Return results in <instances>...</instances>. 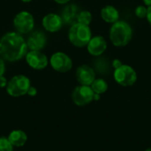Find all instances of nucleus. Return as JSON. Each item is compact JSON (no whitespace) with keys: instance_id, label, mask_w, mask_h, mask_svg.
<instances>
[{"instance_id":"nucleus-1","label":"nucleus","mask_w":151,"mask_h":151,"mask_svg":"<svg viewBox=\"0 0 151 151\" xmlns=\"http://www.w3.org/2000/svg\"><path fill=\"white\" fill-rule=\"evenodd\" d=\"M27 51L26 39L18 32H7L0 38V57L4 61H19Z\"/></svg>"},{"instance_id":"nucleus-2","label":"nucleus","mask_w":151,"mask_h":151,"mask_svg":"<svg viewBox=\"0 0 151 151\" xmlns=\"http://www.w3.org/2000/svg\"><path fill=\"white\" fill-rule=\"evenodd\" d=\"M133 28L131 25L125 21L119 19L111 24L109 31L110 41L115 47L121 48L127 46L133 38Z\"/></svg>"},{"instance_id":"nucleus-3","label":"nucleus","mask_w":151,"mask_h":151,"mask_svg":"<svg viewBox=\"0 0 151 151\" xmlns=\"http://www.w3.org/2000/svg\"><path fill=\"white\" fill-rule=\"evenodd\" d=\"M91 37L92 31L89 26L76 22L69 28L68 39L70 42L77 48L86 47Z\"/></svg>"},{"instance_id":"nucleus-4","label":"nucleus","mask_w":151,"mask_h":151,"mask_svg":"<svg viewBox=\"0 0 151 151\" xmlns=\"http://www.w3.org/2000/svg\"><path fill=\"white\" fill-rule=\"evenodd\" d=\"M31 82L28 77L23 74H18L12 77L7 83L6 92L12 97H19L27 95Z\"/></svg>"},{"instance_id":"nucleus-5","label":"nucleus","mask_w":151,"mask_h":151,"mask_svg":"<svg viewBox=\"0 0 151 151\" xmlns=\"http://www.w3.org/2000/svg\"><path fill=\"white\" fill-rule=\"evenodd\" d=\"M114 81L122 87H131L135 84L138 79L136 71L129 65L123 64L113 72Z\"/></svg>"},{"instance_id":"nucleus-6","label":"nucleus","mask_w":151,"mask_h":151,"mask_svg":"<svg viewBox=\"0 0 151 151\" xmlns=\"http://www.w3.org/2000/svg\"><path fill=\"white\" fill-rule=\"evenodd\" d=\"M13 27L20 35L29 34L35 27V18L27 11H21L18 12L13 19Z\"/></svg>"},{"instance_id":"nucleus-7","label":"nucleus","mask_w":151,"mask_h":151,"mask_svg":"<svg viewBox=\"0 0 151 151\" xmlns=\"http://www.w3.org/2000/svg\"><path fill=\"white\" fill-rule=\"evenodd\" d=\"M94 95L90 86L79 85L72 92V100L77 106H85L94 101Z\"/></svg>"},{"instance_id":"nucleus-8","label":"nucleus","mask_w":151,"mask_h":151,"mask_svg":"<svg viewBox=\"0 0 151 151\" xmlns=\"http://www.w3.org/2000/svg\"><path fill=\"white\" fill-rule=\"evenodd\" d=\"M50 64L51 67L58 73H67L73 68L72 58L62 51L55 52L50 58Z\"/></svg>"},{"instance_id":"nucleus-9","label":"nucleus","mask_w":151,"mask_h":151,"mask_svg":"<svg viewBox=\"0 0 151 151\" xmlns=\"http://www.w3.org/2000/svg\"><path fill=\"white\" fill-rule=\"evenodd\" d=\"M27 64L35 70H42L49 65L48 57L41 50H29L25 56Z\"/></svg>"},{"instance_id":"nucleus-10","label":"nucleus","mask_w":151,"mask_h":151,"mask_svg":"<svg viewBox=\"0 0 151 151\" xmlns=\"http://www.w3.org/2000/svg\"><path fill=\"white\" fill-rule=\"evenodd\" d=\"M88 52L93 57L102 56L107 50L108 44L105 38L103 35H95L92 36L88 43L87 44Z\"/></svg>"},{"instance_id":"nucleus-11","label":"nucleus","mask_w":151,"mask_h":151,"mask_svg":"<svg viewBox=\"0 0 151 151\" xmlns=\"http://www.w3.org/2000/svg\"><path fill=\"white\" fill-rule=\"evenodd\" d=\"M26 42L29 50H42L47 44V37L43 32L35 30L29 33Z\"/></svg>"},{"instance_id":"nucleus-12","label":"nucleus","mask_w":151,"mask_h":151,"mask_svg":"<svg viewBox=\"0 0 151 151\" xmlns=\"http://www.w3.org/2000/svg\"><path fill=\"white\" fill-rule=\"evenodd\" d=\"M75 77L80 85L90 86L96 79V71L88 65H81L76 69Z\"/></svg>"},{"instance_id":"nucleus-13","label":"nucleus","mask_w":151,"mask_h":151,"mask_svg":"<svg viewBox=\"0 0 151 151\" xmlns=\"http://www.w3.org/2000/svg\"><path fill=\"white\" fill-rule=\"evenodd\" d=\"M42 24L46 31L50 33H56L63 27L64 22L60 15L54 12H50L46 14L42 18Z\"/></svg>"},{"instance_id":"nucleus-14","label":"nucleus","mask_w":151,"mask_h":151,"mask_svg":"<svg viewBox=\"0 0 151 151\" xmlns=\"http://www.w3.org/2000/svg\"><path fill=\"white\" fill-rule=\"evenodd\" d=\"M81 12L79 6L74 4H67L61 12V18L63 19L64 24L66 25H73L77 22V17L79 12Z\"/></svg>"},{"instance_id":"nucleus-15","label":"nucleus","mask_w":151,"mask_h":151,"mask_svg":"<svg viewBox=\"0 0 151 151\" xmlns=\"http://www.w3.org/2000/svg\"><path fill=\"white\" fill-rule=\"evenodd\" d=\"M100 16L104 22L113 24L119 19V12L115 6L108 4L101 9Z\"/></svg>"},{"instance_id":"nucleus-16","label":"nucleus","mask_w":151,"mask_h":151,"mask_svg":"<svg viewBox=\"0 0 151 151\" xmlns=\"http://www.w3.org/2000/svg\"><path fill=\"white\" fill-rule=\"evenodd\" d=\"M8 140L9 142H11V144L16 148H20V147H23L27 142V134L22 131V130H19V129H16V130H13L12 131L9 135H8Z\"/></svg>"},{"instance_id":"nucleus-17","label":"nucleus","mask_w":151,"mask_h":151,"mask_svg":"<svg viewBox=\"0 0 151 151\" xmlns=\"http://www.w3.org/2000/svg\"><path fill=\"white\" fill-rule=\"evenodd\" d=\"M93 92L95 94H98V95H103L104 94L109 88V85L107 83V81L103 79V78H96L95 81L92 82V84L90 85Z\"/></svg>"},{"instance_id":"nucleus-18","label":"nucleus","mask_w":151,"mask_h":151,"mask_svg":"<svg viewBox=\"0 0 151 151\" xmlns=\"http://www.w3.org/2000/svg\"><path fill=\"white\" fill-rule=\"evenodd\" d=\"M92 21V14L89 11H81L77 17V22L89 26Z\"/></svg>"},{"instance_id":"nucleus-19","label":"nucleus","mask_w":151,"mask_h":151,"mask_svg":"<svg viewBox=\"0 0 151 151\" xmlns=\"http://www.w3.org/2000/svg\"><path fill=\"white\" fill-rule=\"evenodd\" d=\"M147 12H148V6L144 5V4L138 5L134 9V14L139 19H146Z\"/></svg>"},{"instance_id":"nucleus-20","label":"nucleus","mask_w":151,"mask_h":151,"mask_svg":"<svg viewBox=\"0 0 151 151\" xmlns=\"http://www.w3.org/2000/svg\"><path fill=\"white\" fill-rule=\"evenodd\" d=\"M0 151H13V146L7 137H0Z\"/></svg>"},{"instance_id":"nucleus-21","label":"nucleus","mask_w":151,"mask_h":151,"mask_svg":"<svg viewBox=\"0 0 151 151\" xmlns=\"http://www.w3.org/2000/svg\"><path fill=\"white\" fill-rule=\"evenodd\" d=\"M122 65H123L122 61H121L120 59H119V58H114V59L112 60V62H111V65H112V67L114 68V70L117 69V68H119V67H120Z\"/></svg>"},{"instance_id":"nucleus-22","label":"nucleus","mask_w":151,"mask_h":151,"mask_svg":"<svg viewBox=\"0 0 151 151\" xmlns=\"http://www.w3.org/2000/svg\"><path fill=\"white\" fill-rule=\"evenodd\" d=\"M5 72V63L4 60L0 57V77L4 74Z\"/></svg>"},{"instance_id":"nucleus-23","label":"nucleus","mask_w":151,"mask_h":151,"mask_svg":"<svg viewBox=\"0 0 151 151\" xmlns=\"http://www.w3.org/2000/svg\"><path fill=\"white\" fill-rule=\"evenodd\" d=\"M27 95H28L29 96H35L37 95V89H36L35 87L30 86V88H29L28 90H27Z\"/></svg>"},{"instance_id":"nucleus-24","label":"nucleus","mask_w":151,"mask_h":151,"mask_svg":"<svg viewBox=\"0 0 151 151\" xmlns=\"http://www.w3.org/2000/svg\"><path fill=\"white\" fill-rule=\"evenodd\" d=\"M7 83H8V81L7 79L3 75L0 77V88H6L7 86Z\"/></svg>"},{"instance_id":"nucleus-25","label":"nucleus","mask_w":151,"mask_h":151,"mask_svg":"<svg viewBox=\"0 0 151 151\" xmlns=\"http://www.w3.org/2000/svg\"><path fill=\"white\" fill-rule=\"evenodd\" d=\"M147 21L151 26V6H148V12H147V16H146Z\"/></svg>"},{"instance_id":"nucleus-26","label":"nucleus","mask_w":151,"mask_h":151,"mask_svg":"<svg viewBox=\"0 0 151 151\" xmlns=\"http://www.w3.org/2000/svg\"><path fill=\"white\" fill-rule=\"evenodd\" d=\"M55 3L58 4H68L71 0H53Z\"/></svg>"},{"instance_id":"nucleus-27","label":"nucleus","mask_w":151,"mask_h":151,"mask_svg":"<svg viewBox=\"0 0 151 151\" xmlns=\"http://www.w3.org/2000/svg\"><path fill=\"white\" fill-rule=\"evenodd\" d=\"M144 5L146 6H151V0H142Z\"/></svg>"},{"instance_id":"nucleus-28","label":"nucleus","mask_w":151,"mask_h":151,"mask_svg":"<svg viewBox=\"0 0 151 151\" xmlns=\"http://www.w3.org/2000/svg\"><path fill=\"white\" fill-rule=\"evenodd\" d=\"M100 96H101V95L95 94V95H94V100H95V101H98V100L100 99Z\"/></svg>"},{"instance_id":"nucleus-29","label":"nucleus","mask_w":151,"mask_h":151,"mask_svg":"<svg viewBox=\"0 0 151 151\" xmlns=\"http://www.w3.org/2000/svg\"><path fill=\"white\" fill-rule=\"evenodd\" d=\"M21 2H24V3H29V2H31L32 0H20Z\"/></svg>"},{"instance_id":"nucleus-30","label":"nucleus","mask_w":151,"mask_h":151,"mask_svg":"<svg viewBox=\"0 0 151 151\" xmlns=\"http://www.w3.org/2000/svg\"><path fill=\"white\" fill-rule=\"evenodd\" d=\"M145 151H151V148H149V149L145 150Z\"/></svg>"}]
</instances>
